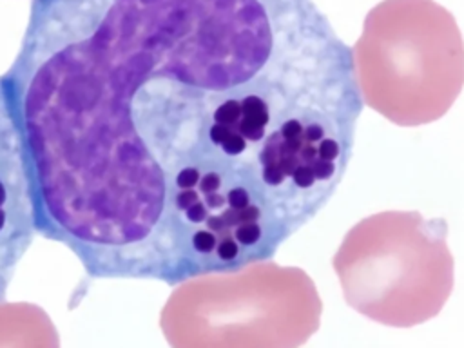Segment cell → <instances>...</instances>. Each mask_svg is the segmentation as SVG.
<instances>
[{
    "instance_id": "6da1fadb",
    "label": "cell",
    "mask_w": 464,
    "mask_h": 348,
    "mask_svg": "<svg viewBox=\"0 0 464 348\" xmlns=\"http://www.w3.org/2000/svg\"><path fill=\"white\" fill-rule=\"evenodd\" d=\"M0 83L38 236L89 279L169 286L274 259L364 109L314 0H31Z\"/></svg>"
},
{
    "instance_id": "7a4b0ae2",
    "label": "cell",
    "mask_w": 464,
    "mask_h": 348,
    "mask_svg": "<svg viewBox=\"0 0 464 348\" xmlns=\"http://www.w3.org/2000/svg\"><path fill=\"white\" fill-rule=\"evenodd\" d=\"M352 62L362 103L399 127L440 120L464 87V38L435 0H381Z\"/></svg>"
},
{
    "instance_id": "3957f363",
    "label": "cell",
    "mask_w": 464,
    "mask_h": 348,
    "mask_svg": "<svg viewBox=\"0 0 464 348\" xmlns=\"http://www.w3.org/2000/svg\"><path fill=\"white\" fill-rule=\"evenodd\" d=\"M321 315L312 277L268 259L178 285L161 326L172 348H301Z\"/></svg>"
},
{
    "instance_id": "277c9868",
    "label": "cell",
    "mask_w": 464,
    "mask_h": 348,
    "mask_svg": "<svg viewBox=\"0 0 464 348\" xmlns=\"http://www.w3.org/2000/svg\"><path fill=\"white\" fill-rule=\"evenodd\" d=\"M332 266L350 308L393 328L422 324L455 285L448 221L417 210H382L344 234Z\"/></svg>"
},
{
    "instance_id": "5b68a950",
    "label": "cell",
    "mask_w": 464,
    "mask_h": 348,
    "mask_svg": "<svg viewBox=\"0 0 464 348\" xmlns=\"http://www.w3.org/2000/svg\"><path fill=\"white\" fill-rule=\"evenodd\" d=\"M36 236L25 160L0 83V306Z\"/></svg>"
}]
</instances>
